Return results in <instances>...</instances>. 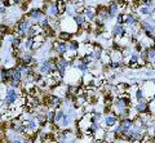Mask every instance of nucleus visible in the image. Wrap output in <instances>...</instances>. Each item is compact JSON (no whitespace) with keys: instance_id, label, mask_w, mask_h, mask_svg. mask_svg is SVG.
Returning <instances> with one entry per match:
<instances>
[{"instance_id":"5701e85b","label":"nucleus","mask_w":155,"mask_h":143,"mask_svg":"<svg viewBox=\"0 0 155 143\" xmlns=\"http://www.w3.org/2000/svg\"><path fill=\"white\" fill-rule=\"evenodd\" d=\"M115 18H116V23H118V25H124V17H123V13H119Z\"/></svg>"},{"instance_id":"f03ea898","label":"nucleus","mask_w":155,"mask_h":143,"mask_svg":"<svg viewBox=\"0 0 155 143\" xmlns=\"http://www.w3.org/2000/svg\"><path fill=\"white\" fill-rule=\"evenodd\" d=\"M21 93L18 92V89H13V88H8V90L5 92V97H3L2 103L7 104V106H14L17 103V101L21 97Z\"/></svg>"},{"instance_id":"1a4fd4ad","label":"nucleus","mask_w":155,"mask_h":143,"mask_svg":"<svg viewBox=\"0 0 155 143\" xmlns=\"http://www.w3.org/2000/svg\"><path fill=\"white\" fill-rule=\"evenodd\" d=\"M111 34H113L115 40L120 39V37H123L125 34H127V31H125V26L124 25H118V23H116V25L113 27V30H111Z\"/></svg>"},{"instance_id":"412c9836","label":"nucleus","mask_w":155,"mask_h":143,"mask_svg":"<svg viewBox=\"0 0 155 143\" xmlns=\"http://www.w3.org/2000/svg\"><path fill=\"white\" fill-rule=\"evenodd\" d=\"M74 67H76L81 74L89 72V66H88V65H85V63H83V62H80V59H79V62H78V63L74 66Z\"/></svg>"},{"instance_id":"4468645a","label":"nucleus","mask_w":155,"mask_h":143,"mask_svg":"<svg viewBox=\"0 0 155 143\" xmlns=\"http://www.w3.org/2000/svg\"><path fill=\"white\" fill-rule=\"evenodd\" d=\"M137 12L142 16H146V17H153L154 16V9L150 8V7H145V5H141L137 8Z\"/></svg>"},{"instance_id":"7ed1b4c3","label":"nucleus","mask_w":155,"mask_h":143,"mask_svg":"<svg viewBox=\"0 0 155 143\" xmlns=\"http://www.w3.org/2000/svg\"><path fill=\"white\" fill-rule=\"evenodd\" d=\"M44 16H45V13L43 12L41 8H32L26 13V17L31 21V25H34V23H39Z\"/></svg>"},{"instance_id":"393cba45","label":"nucleus","mask_w":155,"mask_h":143,"mask_svg":"<svg viewBox=\"0 0 155 143\" xmlns=\"http://www.w3.org/2000/svg\"><path fill=\"white\" fill-rule=\"evenodd\" d=\"M49 143H60V142H58V141H57V139H53V141H51V142H49Z\"/></svg>"},{"instance_id":"9d476101","label":"nucleus","mask_w":155,"mask_h":143,"mask_svg":"<svg viewBox=\"0 0 155 143\" xmlns=\"http://www.w3.org/2000/svg\"><path fill=\"white\" fill-rule=\"evenodd\" d=\"M109 7V13H110V18L116 17L120 13V7H119V0H114L107 4Z\"/></svg>"},{"instance_id":"423d86ee","label":"nucleus","mask_w":155,"mask_h":143,"mask_svg":"<svg viewBox=\"0 0 155 143\" xmlns=\"http://www.w3.org/2000/svg\"><path fill=\"white\" fill-rule=\"evenodd\" d=\"M141 87L143 89L146 101H151L155 98V83H143Z\"/></svg>"},{"instance_id":"0eeeda50","label":"nucleus","mask_w":155,"mask_h":143,"mask_svg":"<svg viewBox=\"0 0 155 143\" xmlns=\"http://www.w3.org/2000/svg\"><path fill=\"white\" fill-rule=\"evenodd\" d=\"M134 110L137 111L138 115H147L150 113V107H149V101L142 99V101H137L134 104Z\"/></svg>"},{"instance_id":"f8f14e48","label":"nucleus","mask_w":155,"mask_h":143,"mask_svg":"<svg viewBox=\"0 0 155 143\" xmlns=\"http://www.w3.org/2000/svg\"><path fill=\"white\" fill-rule=\"evenodd\" d=\"M84 16L87 18L88 22H93L97 17V9L93 7H87L85 8V12H84Z\"/></svg>"},{"instance_id":"2eb2a0df","label":"nucleus","mask_w":155,"mask_h":143,"mask_svg":"<svg viewBox=\"0 0 155 143\" xmlns=\"http://www.w3.org/2000/svg\"><path fill=\"white\" fill-rule=\"evenodd\" d=\"M75 22H76V25H78V27H79V30L80 28H83V26L85 25L87 22V18H85V16H84V13H78V14H75Z\"/></svg>"},{"instance_id":"4be33fe9","label":"nucleus","mask_w":155,"mask_h":143,"mask_svg":"<svg viewBox=\"0 0 155 143\" xmlns=\"http://www.w3.org/2000/svg\"><path fill=\"white\" fill-rule=\"evenodd\" d=\"M142 5L154 8L155 7V0H142Z\"/></svg>"},{"instance_id":"f3484780","label":"nucleus","mask_w":155,"mask_h":143,"mask_svg":"<svg viewBox=\"0 0 155 143\" xmlns=\"http://www.w3.org/2000/svg\"><path fill=\"white\" fill-rule=\"evenodd\" d=\"M72 35L74 34H70V32H67V31H58V40H61V41H70L72 39Z\"/></svg>"},{"instance_id":"a211bd4d","label":"nucleus","mask_w":155,"mask_h":143,"mask_svg":"<svg viewBox=\"0 0 155 143\" xmlns=\"http://www.w3.org/2000/svg\"><path fill=\"white\" fill-rule=\"evenodd\" d=\"M67 46H69V50L70 52H76V53H78V50L80 49V43L78 41V40L71 39L70 41H67Z\"/></svg>"},{"instance_id":"f257e3e1","label":"nucleus","mask_w":155,"mask_h":143,"mask_svg":"<svg viewBox=\"0 0 155 143\" xmlns=\"http://www.w3.org/2000/svg\"><path fill=\"white\" fill-rule=\"evenodd\" d=\"M60 31H67L70 34H76L79 31V27H78L76 22H75V18L71 17V16H67V17H61V22H60Z\"/></svg>"},{"instance_id":"dca6fc26","label":"nucleus","mask_w":155,"mask_h":143,"mask_svg":"<svg viewBox=\"0 0 155 143\" xmlns=\"http://www.w3.org/2000/svg\"><path fill=\"white\" fill-rule=\"evenodd\" d=\"M106 130L104 126H101L98 130H96L94 132V135H93V138H94V141L96 142H104V139H105V134H106Z\"/></svg>"},{"instance_id":"9b49d317","label":"nucleus","mask_w":155,"mask_h":143,"mask_svg":"<svg viewBox=\"0 0 155 143\" xmlns=\"http://www.w3.org/2000/svg\"><path fill=\"white\" fill-rule=\"evenodd\" d=\"M47 16H48V17H51V18H58V17H61L60 11H58V7H57L56 2H53V3H51V4H48Z\"/></svg>"},{"instance_id":"39448f33","label":"nucleus","mask_w":155,"mask_h":143,"mask_svg":"<svg viewBox=\"0 0 155 143\" xmlns=\"http://www.w3.org/2000/svg\"><path fill=\"white\" fill-rule=\"evenodd\" d=\"M52 52L56 56H65L69 52V46H67V41H54L52 44Z\"/></svg>"},{"instance_id":"aec40b11","label":"nucleus","mask_w":155,"mask_h":143,"mask_svg":"<svg viewBox=\"0 0 155 143\" xmlns=\"http://www.w3.org/2000/svg\"><path fill=\"white\" fill-rule=\"evenodd\" d=\"M65 113H66V112H65V110H62L61 107L56 110V116H54V124H56V125L62 120V119H64Z\"/></svg>"},{"instance_id":"ddd939ff","label":"nucleus","mask_w":155,"mask_h":143,"mask_svg":"<svg viewBox=\"0 0 155 143\" xmlns=\"http://www.w3.org/2000/svg\"><path fill=\"white\" fill-rule=\"evenodd\" d=\"M118 139H119V138H118V135H116V133L114 130H109V132H106L104 142L105 143H115Z\"/></svg>"},{"instance_id":"6ab92c4d","label":"nucleus","mask_w":155,"mask_h":143,"mask_svg":"<svg viewBox=\"0 0 155 143\" xmlns=\"http://www.w3.org/2000/svg\"><path fill=\"white\" fill-rule=\"evenodd\" d=\"M56 4L58 7V11H60V14L64 16L67 11V2H65V0H56Z\"/></svg>"},{"instance_id":"20e7f679","label":"nucleus","mask_w":155,"mask_h":143,"mask_svg":"<svg viewBox=\"0 0 155 143\" xmlns=\"http://www.w3.org/2000/svg\"><path fill=\"white\" fill-rule=\"evenodd\" d=\"M51 93L57 95V97H60L62 99H65L67 97V94H69V84L67 83H61L58 84L57 87H54L53 89H51Z\"/></svg>"},{"instance_id":"6e6552de","label":"nucleus","mask_w":155,"mask_h":143,"mask_svg":"<svg viewBox=\"0 0 155 143\" xmlns=\"http://www.w3.org/2000/svg\"><path fill=\"white\" fill-rule=\"evenodd\" d=\"M119 121V117L115 113L110 112L104 117V128H114L115 125H118Z\"/></svg>"},{"instance_id":"b1692460","label":"nucleus","mask_w":155,"mask_h":143,"mask_svg":"<svg viewBox=\"0 0 155 143\" xmlns=\"http://www.w3.org/2000/svg\"><path fill=\"white\" fill-rule=\"evenodd\" d=\"M0 13H2V17L4 18V14L7 13V7H4V5H2V9H0Z\"/></svg>"}]
</instances>
